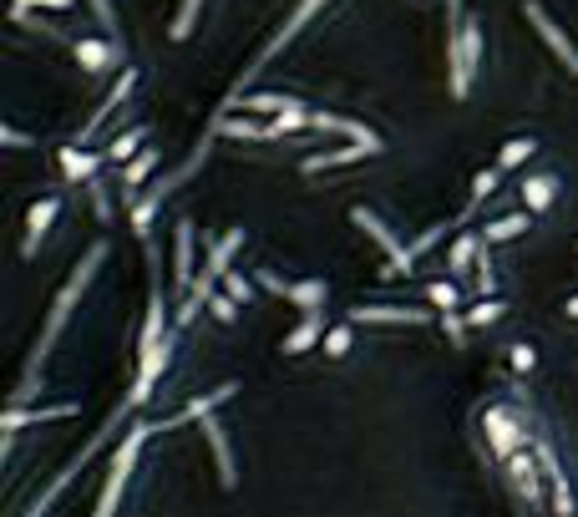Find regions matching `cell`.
<instances>
[{"mask_svg": "<svg viewBox=\"0 0 578 517\" xmlns=\"http://www.w3.org/2000/svg\"><path fill=\"white\" fill-rule=\"evenodd\" d=\"M107 259V238H97L87 254H82V264L66 274V284L57 290V299H51V315H46L41 335H36V345H30L26 355V370H21V385L11 391V406H30V401L41 396V370L46 360H51V345L61 341V330H66V320H72V310L82 305V295H87V284L97 280V269H102Z\"/></svg>", "mask_w": 578, "mask_h": 517, "instance_id": "6da1fadb", "label": "cell"}, {"mask_svg": "<svg viewBox=\"0 0 578 517\" xmlns=\"http://www.w3.org/2000/svg\"><path fill=\"white\" fill-rule=\"evenodd\" d=\"M543 421H538L533 401L528 396H497L482 406V442H488V457L503 467L507 457H518V452H528V446H538V436H543Z\"/></svg>", "mask_w": 578, "mask_h": 517, "instance_id": "7a4b0ae2", "label": "cell"}, {"mask_svg": "<svg viewBox=\"0 0 578 517\" xmlns=\"http://www.w3.org/2000/svg\"><path fill=\"white\" fill-rule=\"evenodd\" d=\"M482 57H488V36H482V15H462L457 26L446 30V87L457 102L472 97V82L482 72Z\"/></svg>", "mask_w": 578, "mask_h": 517, "instance_id": "3957f363", "label": "cell"}, {"mask_svg": "<svg viewBox=\"0 0 578 517\" xmlns=\"http://www.w3.org/2000/svg\"><path fill=\"white\" fill-rule=\"evenodd\" d=\"M133 416H137L133 406H127V401H118V406H112V416H107V421H102V431H97V436H91V442L82 446V452H76V457L66 461V467H61V472L51 477V482H46L41 492H36V503H30L21 517H46V513H51V507H57V497H61V492H66V488H72V482H76V477H82V467H87V461H91V457H97V452H102V446H107V436H112V431H118V427H127Z\"/></svg>", "mask_w": 578, "mask_h": 517, "instance_id": "277c9868", "label": "cell"}, {"mask_svg": "<svg viewBox=\"0 0 578 517\" xmlns=\"http://www.w3.org/2000/svg\"><path fill=\"white\" fill-rule=\"evenodd\" d=\"M325 5H330V0H299L295 11H290V21H284V26L274 30V36H269V46H265V51L254 57V66H244V76H238V82H234V91L223 97V107H219V112H213V118H229V112H238V102H244V87H249L254 76L265 72L269 61L280 57L284 46H295V41H299V30L310 26V21H315V15H320V11H325Z\"/></svg>", "mask_w": 578, "mask_h": 517, "instance_id": "5b68a950", "label": "cell"}, {"mask_svg": "<svg viewBox=\"0 0 578 517\" xmlns=\"http://www.w3.org/2000/svg\"><path fill=\"white\" fill-rule=\"evenodd\" d=\"M351 223H356V229H366V234H371L376 244L385 249V274H411V269H416V249L396 234V229H391V223L381 219V213H376L371 204H356V208H351Z\"/></svg>", "mask_w": 578, "mask_h": 517, "instance_id": "8992f818", "label": "cell"}, {"mask_svg": "<svg viewBox=\"0 0 578 517\" xmlns=\"http://www.w3.org/2000/svg\"><path fill=\"white\" fill-rule=\"evenodd\" d=\"M503 482L513 488V497H518L522 507H543V488H549V477H543V461H538L533 446L503 461Z\"/></svg>", "mask_w": 578, "mask_h": 517, "instance_id": "52a82bcc", "label": "cell"}, {"mask_svg": "<svg viewBox=\"0 0 578 517\" xmlns=\"http://www.w3.org/2000/svg\"><path fill=\"white\" fill-rule=\"evenodd\" d=\"M259 284H265L269 295H284L299 315L325 310V299H330V284L325 280H280L274 269H259Z\"/></svg>", "mask_w": 578, "mask_h": 517, "instance_id": "ba28073f", "label": "cell"}, {"mask_svg": "<svg viewBox=\"0 0 578 517\" xmlns=\"http://www.w3.org/2000/svg\"><path fill=\"white\" fill-rule=\"evenodd\" d=\"M72 57L82 61V72L102 76V72H112V66H127V46H122L118 36H107V41H97V36H76Z\"/></svg>", "mask_w": 578, "mask_h": 517, "instance_id": "9c48e42d", "label": "cell"}, {"mask_svg": "<svg viewBox=\"0 0 578 517\" xmlns=\"http://www.w3.org/2000/svg\"><path fill=\"white\" fill-rule=\"evenodd\" d=\"M61 219V193H46V198H36V204L26 208V238H21V259H36L46 244V234H51V223Z\"/></svg>", "mask_w": 578, "mask_h": 517, "instance_id": "30bf717a", "label": "cell"}, {"mask_svg": "<svg viewBox=\"0 0 578 517\" xmlns=\"http://www.w3.org/2000/svg\"><path fill=\"white\" fill-rule=\"evenodd\" d=\"M522 15L533 21V30H538V36H543V41H549V51H553V57H558V61H564V66H568V72L578 76V51H574V41H568L564 30H558V21H553V15L543 11L538 0H522Z\"/></svg>", "mask_w": 578, "mask_h": 517, "instance_id": "8fae6325", "label": "cell"}, {"mask_svg": "<svg viewBox=\"0 0 578 517\" xmlns=\"http://www.w3.org/2000/svg\"><path fill=\"white\" fill-rule=\"evenodd\" d=\"M345 320H356V325H431L436 315L411 310V305H356V310H345Z\"/></svg>", "mask_w": 578, "mask_h": 517, "instance_id": "7c38bea8", "label": "cell"}, {"mask_svg": "<svg viewBox=\"0 0 578 517\" xmlns=\"http://www.w3.org/2000/svg\"><path fill=\"white\" fill-rule=\"evenodd\" d=\"M76 416V401H57V406H11L5 421H0V436H21L26 427H41V421H66Z\"/></svg>", "mask_w": 578, "mask_h": 517, "instance_id": "4fadbf2b", "label": "cell"}, {"mask_svg": "<svg viewBox=\"0 0 578 517\" xmlns=\"http://www.w3.org/2000/svg\"><path fill=\"white\" fill-rule=\"evenodd\" d=\"M198 427H204V442L213 446V461H219V482L234 492V488H238V461H234V446H229V427H223L213 411H208Z\"/></svg>", "mask_w": 578, "mask_h": 517, "instance_id": "5bb4252c", "label": "cell"}, {"mask_svg": "<svg viewBox=\"0 0 578 517\" xmlns=\"http://www.w3.org/2000/svg\"><path fill=\"white\" fill-rule=\"evenodd\" d=\"M518 193H522V208H528V213L538 219V213H549V208L564 198V177L543 168V173H528V177H522Z\"/></svg>", "mask_w": 578, "mask_h": 517, "instance_id": "9a60e30c", "label": "cell"}, {"mask_svg": "<svg viewBox=\"0 0 578 517\" xmlns=\"http://www.w3.org/2000/svg\"><path fill=\"white\" fill-rule=\"evenodd\" d=\"M482 249H488V238H482V229H467V223H462L457 244L446 249V274H452V280H462V274H472V269H477V259H482Z\"/></svg>", "mask_w": 578, "mask_h": 517, "instance_id": "2e32d148", "label": "cell"}, {"mask_svg": "<svg viewBox=\"0 0 578 517\" xmlns=\"http://www.w3.org/2000/svg\"><path fill=\"white\" fill-rule=\"evenodd\" d=\"M133 87H137V66H122V76L112 82V91H107V102L97 107V112H91L87 122H82V137H76V143H87V137L97 133V127H102V122L112 118V112H118V107L127 102V97H133Z\"/></svg>", "mask_w": 578, "mask_h": 517, "instance_id": "e0dca14e", "label": "cell"}, {"mask_svg": "<svg viewBox=\"0 0 578 517\" xmlns=\"http://www.w3.org/2000/svg\"><path fill=\"white\" fill-rule=\"evenodd\" d=\"M193 223H173V284L179 290H193V280H198V269H193Z\"/></svg>", "mask_w": 578, "mask_h": 517, "instance_id": "ac0fdd59", "label": "cell"}, {"mask_svg": "<svg viewBox=\"0 0 578 517\" xmlns=\"http://www.w3.org/2000/svg\"><path fill=\"white\" fill-rule=\"evenodd\" d=\"M366 158H381V152L376 148H366V143H351V148H330V152H310V158H305V173H330V168H351V163H366Z\"/></svg>", "mask_w": 578, "mask_h": 517, "instance_id": "d6986e66", "label": "cell"}, {"mask_svg": "<svg viewBox=\"0 0 578 517\" xmlns=\"http://www.w3.org/2000/svg\"><path fill=\"white\" fill-rule=\"evenodd\" d=\"M244 229H229V234L223 238H213V244H208V269H204V280H213V284H223V274H229V269H234V254L244 249Z\"/></svg>", "mask_w": 578, "mask_h": 517, "instance_id": "ffe728a7", "label": "cell"}, {"mask_svg": "<svg viewBox=\"0 0 578 517\" xmlns=\"http://www.w3.org/2000/svg\"><path fill=\"white\" fill-rule=\"evenodd\" d=\"M320 341H325V310L305 315L290 335L280 341V355H305V350H320Z\"/></svg>", "mask_w": 578, "mask_h": 517, "instance_id": "44dd1931", "label": "cell"}, {"mask_svg": "<svg viewBox=\"0 0 578 517\" xmlns=\"http://www.w3.org/2000/svg\"><path fill=\"white\" fill-rule=\"evenodd\" d=\"M57 158H61L66 183H91V177H97V168H102V158H97V152H87L82 143H76V148H61Z\"/></svg>", "mask_w": 578, "mask_h": 517, "instance_id": "7402d4cb", "label": "cell"}, {"mask_svg": "<svg viewBox=\"0 0 578 517\" xmlns=\"http://www.w3.org/2000/svg\"><path fill=\"white\" fill-rule=\"evenodd\" d=\"M528 229H533V213L522 208V213H503V219L482 223V238H488V244H513V238H522Z\"/></svg>", "mask_w": 578, "mask_h": 517, "instance_id": "603a6c76", "label": "cell"}, {"mask_svg": "<svg viewBox=\"0 0 578 517\" xmlns=\"http://www.w3.org/2000/svg\"><path fill=\"white\" fill-rule=\"evenodd\" d=\"M234 396H238V381H223L219 391H208V396H193L188 406L179 411V427H183V421H204L208 411H219L223 401H234Z\"/></svg>", "mask_w": 578, "mask_h": 517, "instance_id": "cb8c5ba5", "label": "cell"}, {"mask_svg": "<svg viewBox=\"0 0 578 517\" xmlns=\"http://www.w3.org/2000/svg\"><path fill=\"white\" fill-rule=\"evenodd\" d=\"M173 330H168V305H163V290L152 284V299H148V320H143V335H137V345H158L168 341Z\"/></svg>", "mask_w": 578, "mask_h": 517, "instance_id": "d4e9b609", "label": "cell"}, {"mask_svg": "<svg viewBox=\"0 0 578 517\" xmlns=\"http://www.w3.org/2000/svg\"><path fill=\"white\" fill-rule=\"evenodd\" d=\"M295 102H299V97H290V91H249L238 107L254 112V118H280V112H290Z\"/></svg>", "mask_w": 578, "mask_h": 517, "instance_id": "484cf974", "label": "cell"}, {"mask_svg": "<svg viewBox=\"0 0 578 517\" xmlns=\"http://www.w3.org/2000/svg\"><path fill=\"white\" fill-rule=\"evenodd\" d=\"M356 320H341V325L325 330V341H320V350H325V360H345V355L356 350Z\"/></svg>", "mask_w": 578, "mask_h": 517, "instance_id": "4316f807", "label": "cell"}, {"mask_svg": "<svg viewBox=\"0 0 578 517\" xmlns=\"http://www.w3.org/2000/svg\"><path fill=\"white\" fill-rule=\"evenodd\" d=\"M158 168V148H148V152H137L133 163H122V193L127 198H137V188L148 183V173Z\"/></svg>", "mask_w": 578, "mask_h": 517, "instance_id": "83f0119b", "label": "cell"}, {"mask_svg": "<svg viewBox=\"0 0 578 517\" xmlns=\"http://www.w3.org/2000/svg\"><path fill=\"white\" fill-rule=\"evenodd\" d=\"M148 122H137V127H127V133H118L112 137V148H107V158H112V163H133L137 158V148H143V143H148Z\"/></svg>", "mask_w": 578, "mask_h": 517, "instance_id": "f1b7e54d", "label": "cell"}, {"mask_svg": "<svg viewBox=\"0 0 578 517\" xmlns=\"http://www.w3.org/2000/svg\"><path fill=\"white\" fill-rule=\"evenodd\" d=\"M533 152H538V137L533 133H528V137H507L503 148H497V168H503V173H507V168H522Z\"/></svg>", "mask_w": 578, "mask_h": 517, "instance_id": "f546056e", "label": "cell"}, {"mask_svg": "<svg viewBox=\"0 0 578 517\" xmlns=\"http://www.w3.org/2000/svg\"><path fill=\"white\" fill-rule=\"evenodd\" d=\"M549 503H553V517H578V497H574V488H568V472H558V477H549Z\"/></svg>", "mask_w": 578, "mask_h": 517, "instance_id": "4dcf8cb0", "label": "cell"}, {"mask_svg": "<svg viewBox=\"0 0 578 517\" xmlns=\"http://www.w3.org/2000/svg\"><path fill=\"white\" fill-rule=\"evenodd\" d=\"M198 15H204V0H183L179 15H173V26H168V36H173V41H188L193 30H198Z\"/></svg>", "mask_w": 578, "mask_h": 517, "instance_id": "1f68e13d", "label": "cell"}, {"mask_svg": "<svg viewBox=\"0 0 578 517\" xmlns=\"http://www.w3.org/2000/svg\"><path fill=\"white\" fill-rule=\"evenodd\" d=\"M427 299L436 305V310H462V290L452 284V274H446V280H431L427 284Z\"/></svg>", "mask_w": 578, "mask_h": 517, "instance_id": "d6a6232c", "label": "cell"}, {"mask_svg": "<svg viewBox=\"0 0 578 517\" xmlns=\"http://www.w3.org/2000/svg\"><path fill=\"white\" fill-rule=\"evenodd\" d=\"M497 177H503V168H497V163L482 168V173H472V204H477V208H482L492 193H497Z\"/></svg>", "mask_w": 578, "mask_h": 517, "instance_id": "836d02e7", "label": "cell"}, {"mask_svg": "<svg viewBox=\"0 0 578 517\" xmlns=\"http://www.w3.org/2000/svg\"><path fill=\"white\" fill-rule=\"evenodd\" d=\"M497 320H503V299H477L472 310H467V325H497Z\"/></svg>", "mask_w": 578, "mask_h": 517, "instance_id": "e575fe53", "label": "cell"}, {"mask_svg": "<svg viewBox=\"0 0 578 517\" xmlns=\"http://www.w3.org/2000/svg\"><path fill=\"white\" fill-rule=\"evenodd\" d=\"M223 295H234L238 305H249V299H254V280H244L238 269H229V274H223Z\"/></svg>", "mask_w": 578, "mask_h": 517, "instance_id": "d590c367", "label": "cell"}, {"mask_svg": "<svg viewBox=\"0 0 578 517\" xmlns=\"http://www.w3.org/2000/svg\"><path fill=\"white\" fill-rule=\"evenodd\" d=\"M208 310H213L219 325H238V299L234 295H213V299H208Z\"/></svg>", "mask_w": 578, "mask_h": 517, "instance_id": "8d00e7d4", "label": "cell"}, {"mask_svg": "<svg viewBox=\"0 0 578 517\" xmlns=\"http://www.w3.org/2000/svg\"><path fill=\"white\" fill-rule=\"evenodd\" d=\"M507 360H513V370H522V376H528V370L538 366V350H533V341H518V345H507Z\"/></svg>", "mask_w": 578, "mask_h": 517, "instance_id": "74e56055", "label": "cell"}, {"mask_svg": "<svg viewBox=\"0 0 578 517\" xmlns=\"http://www.w3.org/2000/svg\"><path fill=\"white\" fill-rule=\"evenodd\" d=\"M442 330H446V335H452V345H457V350H462V345H467V330H472V325H467V315H457V310H442Z\"/></svg>", "mask_w": 578, "mask_h": 517, "instance_id": "f35d334b", "label": "cell"}, {"mask_svg": "<svg viewBox=\"0 0 578 517\" xmlns=\"http://www.w3.org/2000/svg\"><path fill=\"white\" fill-rule=\"evenodd\" d=\"M76 0H15L11 5V15H21V11H72Z\"/></svg>", "mask_w": 578, "mask_h": 517, "instance_id": "ab89813d", "label": "cell"}, {"mask_svg": "<svg viewBox=\"0 0 578 517\" xmlns=\"http://www.w3.org/2000/svg\"><path fill=\"white\" fill-rule=\"evenodd\" d=\"M0 143H5V148H41V143H36V137H26L21 127H0Z\"/></svg>", "mask_w": 578, "mask_h": 517, "instance_id": "60d3db41", "label": "cell"}, {"mask_svg": "<svg viewBox=\"0 0 578 517\" xmlns=\"http://www.w3.org/2000/svg\"><path fill=\"white\" fill-rule=\"evenodd\" d=\"M564 315H568V320H578V295H568V299H564Z\"/></svg>", "mask_w": 578, "mask_h": 517, "instance_id": "b9f144b4", "label": "cell"}]
</instances>
